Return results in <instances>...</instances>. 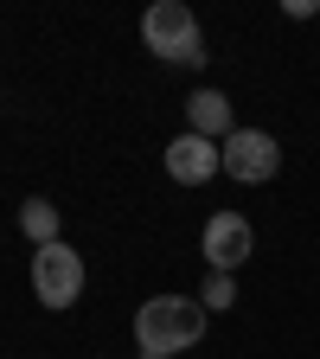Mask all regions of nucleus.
Masks as SVG:
<instances>
[{"instance_id": "1", "label": "nucleus", "mask_w": 320, "mask_h": 359, "mask_svg": "<svg viewBox=\"0 0 320 359\" xmlns=\"http://www.w3.org/2000/svg\"><path fill=\"white\" fill-rule=\"evenodd\" d=\"M205 302L199 295H148L141 308H134V346H141L148 359H173L205 340Z\"/></svg>"}, {"instance_id": "2", "label": "nucleus", "mask_w": 320, "mask_h": 359, "mask_svg": "<svg viewBox=\"0 0 320 359\" xmlns=\"http://www.w3.org/2000/svg\"><path fill=\"white\" fill-rule=\"evenodd\" d=\"M141 45L167 65H205V39H199V13L186 0H154L141 13Z\"/></svg>"}, {"instance_id": "3", "label": "nucleus", "mask_w": 320, "mask_h": 359, "mask_svg": "<svg viewBox=\"0 0 320 359\" xmlns=\"http://www.w3.org/2000/svg\"><path fill=\"white\" fill-rule=\"evenodd\" d=\"M32 295H39V308H77V295H83V257L64 238L32 250Z\"/></svg>"}, {"instance_id": "4", "label": "nucleus", "mask_w": 320, "mask_h": 359, "mask_svg": "<svg viewBox=\"0 0 320 359\" xmlns=\"http://www.w3.org/2000/svg\"><path fill=\"white\" fill-rule=\"evenodd\" d=\"M276 167H282V142L269 128H231L224 135V173L237 187H263V180H276Z\"/></svg>"}, {"instance_id": "5", "label": "nucleus", "mask_w": 320, "mask_h": 359, "mask_svg": "<svg viewBox=\"0 0 320 359\" xmlns=\"http://www.w3.org/2000/svg\"><path fill=\"white\" fill-rule=\"evenodd\" d=\"M199 250H205V263H211V276H237V269L256 257V231H250L244 212H211Z\"/></svg>"}, {"instance_id": "6", "label": "nucleus", "mask_w": 320, "mask_h": 359, "mask_svg": "<svg viewBox=\"0 0 320 359\" xmlns=\"http://www.w3.org/2000/svg\"><path fill=\"white\" fill-rule=\"evenodd\" d=\"M167 173L179 187H205L211 173H224V142H205V135H173L167 142Z\"/></svg>"}, {"instance_id": "7", "label": "nucleus", "mask_w": 320, "mask_h": 359, "mask_svg": "<svg viewBox=\"0 0 320 359\" xmlns=\"http://www.w3.org/2000/svg\"><path fill=\"white\" fill-rule=\"evenodd\" d=\"M186 128L205 135V142H224L231 135V97L224 90H193L186 97Z\"/></svg>"}, {"instance_id": "8", "label": "nucleus", "mask_w": 320, "mask_h": 359, "mask_svg": "<svg viewBox=\"0 0 320 359\" xmlns=\"http://www.w3.org/2000/svg\"><path fill=\"white\" fill-rule=\"evenodd\" d=\"M20 231L45 250V244H58V231H64V218H58V205L52 199H26L20 205Z\"/></svg>"}, {"instance_id": "9", "label": "nucleus", "mask_w": 320, "mask_h": 359, "mask_svg": "<svg viewBox=\"0 0 320 359\" xmlns=\"http://www.w3.org/2000/svg\"><path fill=\"white\" fill-rule=\"evenodd\" d=\"M199 302H205V314H231L237 308V276H205Z\"/></svg>"}, {"instance_id": "10", "label": "nucleus", "mask_w": 320, "mask_h": 359, "mask_svg": "<svg viewBox=\"0 0 320 359\" xmlns=\"http://www.w3.org/2000/svg\"><path fill=\"white\" fill-rule=\"evenodd\" d=\"M141 359H148V353H141Z\"/></svg>"}]
</instances>
